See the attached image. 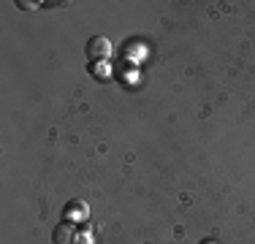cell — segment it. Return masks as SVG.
<instances>
[{
	"instance_id": "obj_6",
	"label": "cell",
	"mask_w": 255,
	"mask_h": 244,
	"mask_svg": "<svg viewBox=\"0 0 255 244\" xmlns=\"http://www.w3.org/2000/svg\"><path fill=\"white\" fill-rule=\"evenodd\" d=\"M201 244H217V242H212V239H204Z\"/></svg>"
},
{
	"instance_id": "obj_1",
	"label": "cell",
	"mask_w": 255,
	"mask_h": 244,
	"mask_svg": "<svg viewBox=\"0 0 255 244\" xmlns=\"http://www.w3.org/2000/svg\"><path fill=\"white\" fill-rule=\"evenodd\" d=\"M87 57L90 60H109L112 57V41L106 35H93L87 41Z\"/></svg>"
},
{
	"instance_id": "obj_3",
	"label": "cell",
	"mask_w": 255,
	"mask_h": 244,
	"mask_svg": "<svg viewBox=\"0 0 255 244\" xmlns=\"http://www.w3.org/2000/svg\"><path fill=\"white\" fill-rule=\"evenodd\" d=\"M52 242L54 244H74L76 242L74 225H71V223H60L57 228H54V234H52Z\"/></svg>"
},
{
	"instance_id": "obj_5",
	"label": "cell",
	"mask_w": 255,
	"mask_h": 244,
	"mask_svg": "<svg viewBox=\"0 0 255 244\" xmlns=\"http://www.w3.org/2000/svg\"><path fill=\"white\" fill-rule=\"evenodd\" d=\"M74 244H90V234H84V236L76 234V242H74Z\"/></svg>"
},
{
	"instance_id": "obj_4",
	"label": "cell",
	"mask_w": 255,
	"mask_h": 244,
	"mask_svg": "<svg viewBox=\"0 0 255 244\" xmlns=\"http://www.w3.org/2000/svg\"><path fill=\"white\" fill-rule=\"evenodd\" d=\"M16 5H19L22 11H33L35 8V3H27V0H16Z\"/></svg>"
},
{
	"instance_id": "obj_2",
	"label": "cell",
	"mask_w": 255,
	"mask_h": 244,
	"mask_svg": "<svg viewBox=\"0 0 255 244\" xmlns=\"http://www.w3.org/2000/svg\"><path fill=\"white\" fill-rule=\"evenodd\" d=\"M63 217H65V223H84V220L90 217V206L84 204V201H68V204H65V209H63Z\"/></svg>"
}]
</instances>
